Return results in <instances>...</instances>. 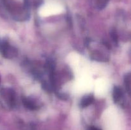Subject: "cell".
Listing matches in <instances>:
<instances>
[{
  "label": "cell",
  "instance_id": "1",
  "mask_svg": "<svg viewBox=\"0 0 131 130\" xmlns=\"http://www.w3.org/2000/svg\"><path fill=\"white\" fill-rule=\"evenodd\" d=\"M122 96V90L119 87H115L113 92V98L116 102L118 101Z\"/></svg>",
  "mask_w": 131,
  "mask_h": 130
},
{
  "label": "cell",
  "instance_id": "2",
  "mask_svg": "<svg viewBox=\"0 0 131 130\" xmlns=\"http://www.w3.org/2000/svg\"><path fill=\"white\" fill-rule=\"evenodd\" d=\"M93 98L92 96H88L84 97L81 102V105L82 107H88L89 105L93 102Z\"/></svg>",
  "mask_w": 131,
  "mask_h": 130
},
{
  "label": "cell",
  "instance_id": "3",
  "mask_svg": "<svg viewBox=\"0 0 131 130\" xmlns=\"http://www.w3.org/2000/svg\"><path fill=\"white\" fill-rule=\"evenodd\" d=\"M23 103L25 105L26 107H27L28 108H29V109L34 110L35 108H37V106L36 105L33 103L32 101L29 100L28 99H23Z\"/></svg>",
  "mask_w": 131,
  "mask_h": 130
},
{
  "label": "cell",
  "instance_id": "4",
  "mask_svg": "<svg viewBox=\"0 0 131 130\" xmlns=\"http://www.w3.org/2000/svg\"><path fill=\"white\" fill-rule=\"evenodd\" d=\"M125 86L127 89L128 93H130V75L125 76Z\"/></svg>",
  "mask_w": 131,
  "mask_h": 130
}]
</instances>
